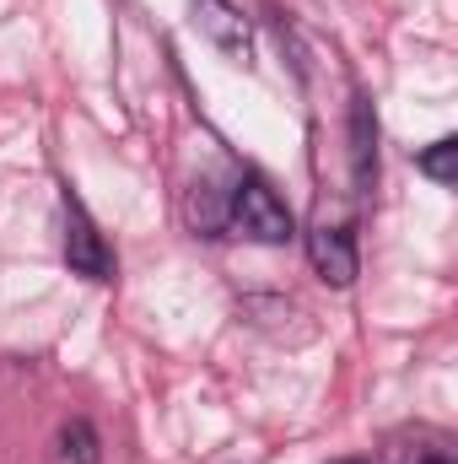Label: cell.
Here are the masks:
<instances>
[{
  "instance_id": "cell-1",
  "label": "cell",
  "mask_w": 458,
  "mask_h": 464,
  "mask_svg": "<svg viewBox=\"0 0 458 464\" xmlns=\"http://www.w3.org/2000/svg\"><path fill=\"white\" fill-rule=\"evenodd\" d=\"M232 232H243V237H253V243L281 248V243H291V237H297V222H291L286 200H281L264 179H253V173H248V179L232 189Z\"/></svg>"
},
{
  "instance_id": "cell-2",
  "label": "cell",
  "mask_w": 458,
  "mask_h": 464,
  "mask_svg": "<svg viewBox=\"0 0 458 464\" xmlns=\"http://www.w3.org/2000/svg\"><path fill=\"white\" fill-rule=\"evenodd\" d=\"M65 259L87 281H114V254H109L103 232L92 227V217L81 211L76 195H65Z\"/></svg>"
},
{
  "instance_id": "cell-3",
  "label": "cell",
  "mask_w": 458,
  "mask_h": 464,
  "mask_svg": "<svg viewBox=\"0 0 458 464\" xmlns=\"http://www.w3.org/2000/svg\"><path fill=\"white\" fill-rule=\"evenodd\" d=\"M195 22H200V33L227 54V60H248L253 54V27H248V16L232 5V0H195Z\"/></svg>"
},
{
  "instance_id": "cell-4",
  "label": "cell",
  "mask_w": 458,
  "mask_h": 464,
  "mask_svg": "<svg viewBox=\"0 0 458 464\" xmlns=\"http://www.w3.org/2000/svg\"><path fill=\"white\" fill-rule=\"evenodd\" d=\"M308 259H313V270L345 292L350 281H356V270H361V259H356V243H350V232L345 227H329V222H319V227L308 232Z\"/></svg>"
},
{
  "instance_id": "cell-5",
  "label": "cell",
  "mask_w": 458,
  "mask_h": 464,
  "mask_svg": "<svg viewBox=\"0 0 458 464\" xmlns=\"http://www.w3.org/2000/svg\"><path fill=\"white\" fill-rule=\"evenodd\" d=\"M350 179L361 195H372V184H377V119L361 92L350 98Z\"/></svg>"
},
{
  "instance_id": "cell-6",
  "label": "cell",
  "mask_w": 458,
  "mask_h": 464,
  "mask_svg": "<svg viewBox=\"0 0 458 464\" xmlns=\"http://www.w3.org/2000/svg\"><path fill=\"white\" fill-rule=\"evenodd\" d=\"M184 217H189V227L195 237H227L232 232V195H222L216 184H195L189 189V200H184Z\"/></svg>"
},
{
  "instance_id": "cell-7",
  "label": "cell",
  "mask_w": 458,
  "mask_h": 464,
  "mask_svg": "<svg viewBox=\"0 0 458 464\" xmlns=\"http://www.w3.org/2000/svg\"><path fill=\"white\" fill-rule=\"evenodd\" d=\"M60 459L65 464H98L103 459V443H98V427L92 421H65L60 427Z\"/></svg>"
},
{
  "instance_id": "cell-8",
  "label": "cell",
  "mask_w": 458,
  "mask_h": 464,
  "mask_svg": "<svg viewBox=\"0 0 458 464\" xmlns=\"http://www.w3.org/2000/svg\"><path fill=\"white\" fill-rule=\"evenodd\" d=\"M415 168L432 179V184H453L458 179V140L453 135H443V140H432L421 157H415Z\"/></svg>"
},
{
  "instance_id": "cell-9",
  "label": "cell",
  "mask_w": 458,
  "mask_h": 464,
  "mask_svg": "<svg viewBox=\"0 0 458 464\" xmlns=\"http://www.w3.org/2000/svg\"><path fill=\"white\" fill-rule=\"evenodd\" d=\"M415 464H453V459H448V454H421Z\"/></svg>"
},
{
  "instance_id": "cell-10",
  "label": "cell",
  "mask_w": 458,
  "mask_h": 464,
  "mask_svg": "<svg viewBox=\"0 0 458 464\" xmlns=\"http://www.w3.org/2000/svg\"><path fill=\"white\" fill-rule=\"evenodd\" d=\"M335 464H372V459H335Z\"/></svg>"
}]
</instances>
